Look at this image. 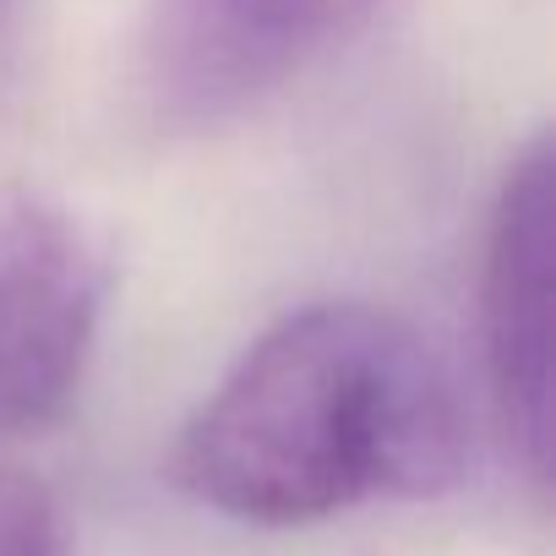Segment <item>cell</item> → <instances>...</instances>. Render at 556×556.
<instances>
[{"instance_id": "cell-3", "label": "cell", "mask_w": 556, "mask_h": 556, "mask_svg": "<svg viewBox=\"0 0 556 556\" xmlns=\"http://www.w3.org/2000/svg\"><path fill=\"white\" fill-rule=\"evenodd\" d=\"M551 251H556V159L534 137L502 175L485 267H480V339L485 377L507 442L529 480H551Z\"/></svg>"}, {"instance_id": "cell-6", "label": "cell", "mask_w": 556, "mask_h": 556, "mask_svg": "<svg viewBox=\"0 0 556 556\" xmlns=\"http://www.w3.org/2000/svg\"><path fill=\"white\" fill-rule=\"evenodd\" d=\"M0 12H7V0H0Z\"/></svg>"}, {"instance_id": "cell-5", "label": "cell", "mask_w": 556, "mask_h": 556, "mask_svg": "<svg viewBox=\"0 0 556 556\" xmlns=\"http://www.w3.org/2000/svg\"><path fill=\"white\" fill-rule=\"evenodd\" d=\"M0 556H61V518L50 491L0 464Z\"/></svg>"}, {"instance_id": "cell-2", "label": "cell", "mask_w": 556, "mask_h": 556, "mask_svg": "<svg viewBox=\"0 0 556 556\" xmlns=\"http://www.w3.org/2000/svg\"><path fill=\"white\" fill-rule=\"evenodd\" d=\"M110 251L50 197H0V437L50 426L93 355Z\"/></svg>"}, {"instance_id": "cell-4", "label": "cell", "mask_w": 556, "mask_h": 556, "mask_svg": "<svg viewBox=\"0 0 556 556\" xmlns=\"http://www.w3.org/2000/svg\"><path fill=\"white\" fill-rule=\"evenodd\" d=\"M366 0H148V88L169 121H218L290 83Z\"/></svg>"}, {"instance_id": "cell-1", "label": "cell", "mask_w": 556, "mask_h": 556, "mask_svg": "<svg viewBox=\"0 0 556 556\" xmlns=\"http://www.w3.org/2000/svg\"><path fill=\"white\" fill-rule=\"evenodd\" d=\"M164 469L224 518L317 523L371 496L453 491L469 469V404L415 323L317 301L224 371Z\"/></svg>"}]
</instances>
